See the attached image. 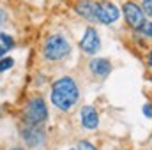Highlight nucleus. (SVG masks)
I'll return each instance as SVG.
<instances>
[{
  "label": "nucleus",
  "mask_w": 152,
  "mask_h": 150,
  "mask_svg": "<svg viewBox=\"0 0 152 150\" xmlns=\"http://www.w3.org/2000/svg\"><path fill=\"white\" fill-rule=\"evenodd\" d=\"M140 7H142V11H143V14H145V16L152 18V0H143Z\"/></svg>",
  "instance_id": "13"
},
{
  "label": "nucleus",
  "mask_w": 152,
  "mask_h": 150,
  "mask_svg": "<svg viewBox=\"0 0 152 150\" xmlns=\"http://www.w3.org/2000/svg\"><path fill=\"white\" fill-rule=\"evenodd\" d=\"M149 66H152V53L149 55Z\"/></svg>",
  "instance_id": "19"
},
{
  "label": "nucleus",
  "mask_w": 152,
  "mask_h": 150,
  "mask_svg": "<svg viewBox=\"0 0 152 150\" xmlns=\"http://www.w3.org/2000/svg\"><path fill=\"white\" fill-rule=\"evenodd\" d=\"M80 48L87 55H96L101 50V39H99V34H97V30L94 27H88L85 30L83 37L80 41Z\"/></svg>",
  "instance_id": "6"
},
{
  "label": "nucleus",
  "mask_w": 152,
  "mask_h": 150,
  "mask_svg": "<svg viewBox=\"0 0 152 150\" xmlns=\"http://www.w3.org/2000/svg\"><path fill=\"white\" fill-rule=\"evenodd\" d=\"M0 44L11 50V48H14V39L11 36H7V34H4V32H0Z\"/></svg>",
  "instance_id": "12"
},
{
  "label": "nucleus",
  "mask_w": 152,
  "mask_h": 150,
  "mask_svg": "<svg viewBox=\"0 0 152 150\" xmlns=\"http://www.w3.org/2000/svg\"><path fill=\"white\" fill-rule=\"evenodd\" d=\"M143 115H145L147 118H152V104L151 103H147V104L143 106Z\"/></svg>",
  "instance_id": "17"
},
{
  "label": "nucleus",
  "mask_w": 152,
  "mask_h": 150,
  "mask_svg": "<svg viewBox=\"0 0 152 150\" xmlns=\"http://www.w3.org/2000/svg\"><path fill=\"white\" fill-rule=\"evenodd\" d=\"M7 11L4 9V7H0V27H4L5 25V21H7Z\"/></svg>",
  "instance_id": "16"
},
{
  "label": "nucleus",
  "mask_w": 152,
  "mask_h": 150,
  "mask_svg": "<svg viewBox=\"0 0 152 150\" xmlns=\"http://www.w3.org/2000/svg\"><path fill=\"white\" fill-rule=\"evenodd\" d=\"M71 150H78V149H71Z\"/></svg>",
  "instance_id": "21"
},
{
  "label": "nucleus",
  "mask_w": 152,
  "mask_h": 150,
  "mask_svg": "<svg viewBox=\"0 0 152 150\" xmlns=\"http://www.w3.org/2000/svg\"><path fill=\"white\" fill-rule=\"evenodd\" d=\"M88 71L97 78H106L112 71V62L108 58H92L88 62Z\"/></svg>",
  "instance_id": "9"
},
{
  "label": "nucleus",
  "mask_w": 152,
  "mask_h": 150,
  "mask_svg": "<svg viewBox=\"0 0 152 150\" xmlns=\"http://www.w3.org/2000/svg\"><path fill=\"white\" fill-rule=\"evenodd\" d=\"M76 149H78V150H97L92 143H88V141H85V140H83V141H80Z\"/></svg>",
  "instance_id": "15"
},
{
  "label": "nucleus",
  "mask_w": 152,
  "mask_h": 150,
  "mask_svg": "<svg viewBox=\"0 0 152 150\" xmlns=\"http://www.w3.org/2000/svg\"><path fill=\"white\" fill-rule=\"evenodd\" d=\"M11 150H25L23 147H14V149H11Z\"/></svg>",
  "instance_id": "20"
},
{
  "label": "nucleus",
  "mask_w": 152,
  "mask_h": 150,
  "mask_svg": "<svg viewBox=\"0 0 152 150\" xmlns=\"http://www.w3.org/2000/svg\"><path fill=\"white\" fill-rule=\"evenodd\" d=\"M120 18L118 7L112 2H97V21L103 25H112Z\"/></svg>",
  "instance_id": "7"
},
{
  "label": "nucleus",
  "mask_w": 152,
  "mask_h": 150,
  "mask_svg": "<svg viewBox=\"0 0 152 150\" xmlns=\"http://www.w3.org/2000/svg\"><path fill=\"white\" fill-rule=\"evenodd\" d=\"M140 32H142L143 36H147V37H152V21H145L143 27L140 28Z\"/></svg>",
  "instance_id": "14"
},
{
  "label": "nucleus",
  "mask_w": 152,
  "mask_h": 150,
  "mask_svg": "<svg viewBox=\"0 0 152 150\" xmlns=\"http://www.w3.org/2000/svg\"><path fill=\"white\" fill-rule=\"evenodd\" d=\"M12 66H14V60H12L11 57H2V58H0V73L9 71Z\"/></svg>",
  "instance_id": "11"
},
{
  "label": "nucleus",
  "mask_w": 152,
  "mask_h": 150,
  "mask_svg": "<svg viewBox=\"0 0 152 150\" xmlns=\"http://www.w3.org/2000/svg\"><path fill=\"white\" fill-rule=\"evenodd\" d=\"M80 113H81V125L85 129L92 131L99 125V115H97L94 106H83Z\"/></svg>",
  "instance_id": "10"
},
{
  "label": "nucleus",
  "mask_w": 152,
  "mask_h": 150,
  "mask_svg": "<svg viewBox=\"0 0 152 150\" xmlns=\"http://www.w3.org/2000/svg\"><path fill=\"white\" fill-rule=\"evenodd\" d=\"M7 51H9V48H5V46H2V44H0V58H2V57H5V53H7Z\"/></svg>",
  "instance_id": "18"
},
{
  "label": "nucleus",
  "mask_w": 152,
  "mask_h": 150,
  "mask_svg": "<svg viewBox=\"0 0 152 150\" xmlns=\"http://www.w3.org/2000/svg\"><path fill=\"white\" fill-rule=\"evenodd\" d=\"M71 53V42L64 34H51L42 44V57L48 62H60Z\"/></svg>",
  "instance_id": "2"
},
{
  "label": "nucleus",
  "mask_w": 152,
  "mask_h": 150,
  "mask_svg": "<svg viewBox=\"0 0 152 150\" xmlns=\"http://www.w3.org/2000/svg\"><path fill=\"white\" fill-rule=\"evenodd\" d=\"M122 14H124V20H126V23L131 27V28H134V30H140L142 27H143V23H145V14H143V11H142V7L136 4V2H126L124 5H122Z\"/></svg>",
  "instance_id": "5"
},
{
  "label": "nucleus",
  "mask_w": 152,
  "mask_h": 150,
  "mask_svg": "<svg viewBox=\"0 0 152 150\" xmlns=\"http://www.w3.org/2000/svg\"><path fill=\"white\" fill-rule=\"evenodd\" d=\"M48 118V106L42 97H32L23 111V122L32 124V125H41Z\"/></svg>",
  "instance_id": "3"
},
{
  "label": "nucleus",
  "mask_w": 152,
  "mask_h": 150,
  "mask_svg": "<svg viewBox=\"0 0 152 150\" xmlns=\"http://www.w3.org/2000/svg\"><path fill=\"white\" fill-rule=\"evenodd\" d=\"M75 12L88 23L97 21V2L96 0H78L75 4Z\"/></svg>",
  "instance_id": "8"
},
{
  "label": "nucleus",
  "mask_w": 152,
  "mask_h": 150,
  "mask_svg": "<svg viewBox=\"0 0 152 150\" xmlns=\"http://www.w3.org/2000/svg\"><path fill=\"white\" fill-rule=\"evenodd\" d=\"M20 136L25 141L27 147L30 149H39L46 141V133L41 125H32V124H23L20 127Z\"/></svg>",
  "instance_id": "4"
},
{
  "label": "nucleus",
  "mask_w": 152,
  "mask_h": 150,
  "mask_svg": "<svg viewBox=\"0 0 152 150\" xmlns=\"http://www.w3.org/2000/svg\"><path fill=\"white\" fill-rule=\"evenodd\" d=\"M51 103L53 106H57L60 111H69L80 97V90L78 85L71 76H64L60 79H57L51 87Z\"/></svg>",
  "instance_id": "1"
}]
</instances>
